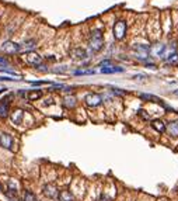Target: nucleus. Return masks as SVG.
Instances as JSON below:
<instances>
[{"mask_svg":"<svg viewBox=\"0 0 178 201\" xmlns=\"http://www.w3.org/2000/svg\"><path fill=\"white\" fill-rule=\"evenodd\" d=\"M104 46V37L101 30H94L90 35V52L96 53L102 49Z\"/></svg>","mask_w":178,"mask_h":201,"instance_id":"nucleus-1","label":"nucleus"},{"mask_svg":"<svg viewBox=\"0 0 178 201\" xmlns=\"http://www.w3.org/2000/svg\"><path fill=\"white\" fill-rule=\"evenodd\" d=\"M114 38L118 41L123 40L126 35V31H128V24H126L125 20H118L115 24H114Z\"/></svg>","mask_w":178,"mask_h":201,"instance_id":"nucleus-2","label":"nucleus"},{"mask_svg":"<svg viewBox=\"0 0 178 201\" xmlns=\"http://www.w3.org/2000/svg\"><path fill=\"white\" fill-rule=\"evenodd\" d=\"M84 101L89 107H98L102 103V96L98 94V93H89L84 97Z\"/></svg>","mask_w":178,"mask_h":201,"instance_id":"nucleus-3","label":"nucleus"},{"mask_svg":"<svg viewBox=\"0 0 178 201\" xmlns=\"http://www.w3.org/2000/svg\"><path fill=\"white\" fill-rule=\"evenodd\" d=\"M24 61L32 66H40L41 62H42V56H41L40 53L34 52V51H30V52H27L25 55H24Z\"/></svg>","mask_w":178,"mask_h":201,"instance_id":"nucleus-4","label":"nucleus"},{"mask_svg":"<svg viewBox=\"0 0 178 201\" xmlns=\"http://www.w3.org/2000/svg\"><path fill=\"white\" fill-rule=\"evenodd\" d=\"M0 145L3 146L7 151H13V145H14V139L9 132H2L0 134Z\"/></svg>","mask_w":178,"mask_h":201,"instance_id":"nucleus-5","label":"nucleus"},{"mask_svg":"<svg viewBox=\"0 0 178 201\" xmlns=\"http://www.w3.org/2000/svg\"><path fill=\"white\" fill-rule=\"evenodd\" d=\"M20 49H21V46L17 42H14V41H6V42L2 45V51H3L4 53H9V55L17 53Z\"/></svg>","mask_w":178,"mask_h":201,"instance_id":"nucleus-6","label":"nucleus"},{"mask_svg":"<svg viewBox=\"0 0 178 201\" xmlns=\"http://www.w3.org/2000/svg\"><path fill=\"white\" fill-rule=\"evenodd\" d=\"M23 118H24V111L21 108H16L10 114V120L14 125H20L21 122H23Z\"/></svg>","mask_w":178,"mask_h":201,"instance_id":"nucleus-7","label":"nucleus"},{"mask_svg":"<svg viewBox=\"0 0 178 201\" xmlns=\"http://www.w3.org/2000/svg\"><path fill=\"white\" fill-rule=\"evenodd\" d=\"M165 45L164 44H154L150 46V55L152 56H164Z\"/></svg>","mask_w":178,"mask_h":201,"instance_id":"nucleus-8","label":"nucleus"},{"mask_svg":"<svg viewBox=\"0 0 178 201\" xmlns=\"http://www.w3.org/2000/svg\"><path fill=\"white\" fill-rule=\"evenodd\" d=\"M44 193H45L46 197H49V198H58L59 197V191H58V188H56L53 184L45 186V187H44Z\"/></svg>","mask_w":178,"mask_h":201,"instance_id":"nucleus-9","label":"nucleus"},{"mask_svg":"<svg viewBox=\"0 0 178 201\" xmlns=\"http://www.w3.org/2000/svg\"><path fill=\"white\" fill-rule=\"evenodd\" d=\"M152 128L154 129V131H157V132H160V134H163V132L167 129V127H165V124H164V121H161V120H153L152 121Z\"/></svg>","mask_w":178,"mask_h":201,"instance_id":"nucleus-10","label":"nucleus"},{"mask_svg":"<svg viewBox=\"0 0 178 201\" xmlns=\"http://www.w3.org/2000/svg\"><path fill=\"white\" fill-rule=\"evenodd\" d=\"M123 72V68L121 66H114V65H108V66H102L101 68V73H121Z\"/></svg>","mask_w":178,"mask_h":201,"instance_id":"nucleus-11","label":"nucleus"},{"mask_svg":"<svg viewBox=\"0 0 178 201\" xmlns=\"http://www.w3.org/2000/svg\"><path fill=\"white\" fill-rule=\"evenodd\" d=\"M42 97V90H30L27 93V99L30 101H36Z\"/></svg>","mask_w":178,"mask_h":201,"instance_id":"nucleus-12","label":"nucleus"},{"mask_svg":"<svg viewBox=\"0 0 178 201\" xmlns=\"http://www.w3.org/2000/svg\"><path fill=\"white\" fill-rule=\"evenodd\" d=\"M167 131H168V134H170L171 136L177 138V136H178V121L170 122V124L167 125Z\"/></svg>","mask_w":178,"mask_h":201,"instance_id":"nucleus-13","label":"nucleus"},{"mask_svg":"<svg viewBox=\"0 0 178 201\" xmlns=\"http://www.w3.org/2000/svg\"><path fill=\"white\" fill-rule=\"evenodd\" d=\"M139 97L142 100H145V101H152V103H160L161 104V99H158V97H156V96L153 94H147V93H142V94H139Z\"/></svg>","mask_w":178,"mask_h":201,"instance_id":"nucleus-14","label":"nucleus"},{"mask_svg":"<svg viewBox=\"0 0 178 201\" xmlns=\"http://www.w3.org/2000/svg\"><path fill=\"white\" fill-rule=\"evenodd\" d=\"M59 201H74V197L69 190H63L59 193Z\"/></svg>","mask_w":178,"mask_h":201,"instance_id":"nucleus-15","label":"nucleus"},{"mask_svg":"<svg viewBox=\"0 0 178 201\" xmlns=\"http://www.w3.org/2000/svg\"><path fill=\"white\" fill-rule=\"evenodd\" d=\"M73 56L77 58V59H86L87 52H86V49H83V48H76V49H73Z\"/></svg>","mask_w":178,"mask_h":201,"instance_id":"nucleus-16","label":"nucleus"},{"mask_svg":"<svg viewBox=\"0 0 178 201\" xmlns=\"http://www.w3.org/2000/svg\"><path fill=\"white\" fill-rule=\"evenodd\" d=\"M9 112H10L9 104H6V103H0V118H6V117H9Z\"/></svg>","mask_w":178,"mask_h":201,"instance_id":"nucleus-17","label":"nucleus"},{"mask_svg":"<svg viewBox=\"0 0 178 201\" xmlns=\"http://www.w3.org/2000/svg\"><path fill=\"white\" fill-rule=\"evenodd\" d=\"M63 104H65L66 108H73V107L76 106V97H73V96H67L66 99H65V101H63Z\"/></svg>","mask_w":178,"mask_h":201,"instance_id":"nucleus-18","label":"nucleus"},{"mask_svg":"<svg viewBox=\"0 0 178 201\" xmlns=\"http://www.w3.org/2000/svg\"><path fill=\"white\" fill-rule=\"evenodd\" d=\"M23 201H36V195L32 191H25L23 195Z\"/></svg>","mask_w":178,"mask_h":201,"instance_id":"nucleus-19","label":"nucleus"},{"mask_svg":"<svg viewBox=\"0 0 178 201\" xmlns=\"http://www.w3.org/2000/svg\"><path fill=\"white\" fill-rule=\"evenodd\" d=\"M96 73V70L93 69H84V70H76L74 72V75L76 76H86V75H94Z\"/></svg>","mask_w":178,"mask_h":201,"instance_id":"nucleus-20","label":"nucleus"},{"mask_svg":"<svg viewBox=\"0 0 178 201\" xmlns=\"http://www.w3.org/2000/svg\"><path fill=\"white\" fill-rule=\"evenodd\" d=\"M165 61H167L168 63H177L178 62V53L174 52V53H171V55L165 56Z\"/></svg>","mask_w":178,"mask_h":201,"instance_id":"nucleus-21","label":"nucleus"},{"mask_svg":"<svg viewBox=\"0 0 178 201\" xmlns=\"http://www.w3.org/2000/svg\"><path fill=\"white\" fill-rule=\"evenodd\" d=\"M0 72H2V73H9V75L16 76V77L21 79V76H20V75H17V73L14 72V70H10V69H7V68H3V66H0Z\"/></svg>","mask_w":178,"mask_h":201,"instance_id":"nucleus-22","label":"nucleus"},{"mask_svg":"<svg viewBox=\"0 0 178 201\" xmlns=\"http://www.w3.org/2000/svg\"><path fill=\"white\" fill-rule=\"evenodd\" d=\"M112 93H114V94H116V96H123V94H125V92H122L121 89H116V87H114V89H112Z\"/></svg>","mask_w":178,"mask_h":201,"instance_id":"nucleus-23","label":"nucleus"},{"mask_svg":"<svg viewBox=\"0 0 178 201\" xmlns=\"http://www.w3.org/2000/svg\"><path fill=\"white\" fill-rule=\"evenodd\" d=\"M10 80H20V79H11L9 76H0V82H10Z\"/></svg>","mask_w":178,"mask_h":201,"instance_id":"nucleus-24","label":"nucleus"},{"mask_svg":"<svg viewBox=\"0 0 178 201\" xmlns=\"http://www.w3.org/2000/svg\"><path fill=\"white\" fill-rule=\"evenodd\" d=\"M34 44H35V41L31 40V41H27V42H24V45H25L27 48H30V49H31V48H34V46H35Z\"/></svg>","mask_w":178,"mask_h":201,"instance_id":"nucleus-25","label":"nucleus"},{"mask_svg":"<svg viewBox=\"0 0 178 201\" xmlns=\"http://www.w3.org/2000/svg\"><path fill=\"white\" fill-rule=\"evenodd\" d=\"M139 116L142 117V118H145V120H149V116L146 114L145 110H139Z\"/></svg>","mask_w":178,"mask_h":201,"instance_id":"nucleus-26","label":"nucleus"},{"mask_svg":"<svg viewBox=\"0 0 178 201\" xmlns=\"http://www.w3.org/2000/svg\"><path fill=\"white\" fill-rule=\"evenodd\" d=\"M133 79H136V80L146 79V75H135V76H133Z\"/></svg>","mask_w":178,"mask_h":201,"instance_id":"nucleus-27","label":"nucleus"},{"mask_svg":"<svg viewBox=\"0 0 178 201\" xmlns=\"http://www.w3.org/2000/svg\"><path fill=\"white\" fill-rule=\"evenodd\" d=\"M48 82H31L32 86H42V85H46Z\"/></svg>","mask_w":178,"mask_h":201,"instance_id":"nucleus-28","label":"nucleus"},{"mask_svg":"<svg viewBox=\"0 0 178 201\" xmlns=\"http://www.w3.org/2000/svg\"><path fill=\"white\" fill-rule=\"evenodd\" d=\"M0 65H2V66H3V65L6 66L7 65V61L4 59V58H0Z\"/></svg>","mask_w":178,"mask_h":201,"instance_id":"nucleus-29","label":"nucleus"},{"mask_svg":"<svg viewBox=\"0 0 178 201\" xmlns=\"http://www.w3.org/2000/svg\"><path fill=\"white\" fill-rule=\"evenodd\" d=\"M0 190H2V186H0Z\"/></svg>","mask_w":178,"mask_h":201,"instance_id":"nucleus-30","label":"nucleus"}]
</instances>
